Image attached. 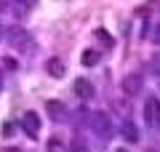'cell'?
<instances>
[{
  "mask_svg": "<svg viewBox=\"0 0 160 152\" xmlns=\"http://www.w3.org/2000/svg\"><path fill=\"white\" fill-rule=\"evenodd\" d=\"M80 62H83V67H96V64H99V51H93V48L83 51Z\"/></svg>",
  "mask_w": 160,
  "mask_h": 152,
  "instance_id": "cell-10",
  "label": "cell"
},
{
  "mask_svg": "<svg viewBox=\"0 0 160 152\" xmlns=\"http://www.w3.org/2000/svg\"><path fill=\"white\" fill-rule=\"evenodd\" d=\"M8 35H11V45H16V48H27V45H29V40H27L29 35L24 32L22 27H11Z\"/></svg>",
  "mask_w": 160,
  "mask_h": 152,
  "instance_id": "cell-6",
  "label": "cell"
},
{
  "mask_svg": "<svg viewBox=\"0 0 160 152\" xmlns=\"http://www.w3.org/2000/svg\"><path fill=\"white\" fill-rule=\"evenodd\" d=\"M75 94L80 96V99H93V94H96V88L91 85V80H75Z\"/></svg>",
  "mask_w": 160,
  "mask_h": 152,
  "instance_id": "cell-5",
  "label": "cell"
},
{
  "mask_svg": "<svg viewBox=\"0 0 160 152\" xmlns=\"http://www.w3.org/2000/svg\"><path fill=\"white\" fill-rule=\"evenodd\" d=\"M142 88H144V80H142V75H128V78L123 80V91H126L128 96H136Z\"/></svg>",
  "mask_w": 160,
  "mask_h": 152,
  "instance_id": "cell-3",
  "label": "cell"
},
{
  "mask_svg": "<svg viewBox=\"0 0 160 152\" xmlns=\"http://www.w3.org/2000/svg\"><path fill=\"white\" fill-rule=\"evenodd\" d=\"M144 120H147L149 128L160 131V99L158 96H149L147 104H144Z\"/></svg>",
  "mask_w": 160,
  "mask_h": 152,
  "instance_id": "cell-1",
  "label": "cell"
},
{
  "mask_svg": "<svg viewBox=\"0 0 160 152\" xmlns=\"http://www.w3.org/2000/svg\"><path fill=\"white\" fill-rule=\"evenodd\" d=\"M6 3H8V0H0V8H6Z\"/></svg>",
  "mask_w": 160,
  "mask_h": 152,
  "instance_id": "cell-17",
  "label": "cell"
},
{
  "mask_svg": "<svg viewBox=\"0 0 160 152\" xmlns=\"http://www.w3.org/2000/svg\"><path fill=\"white\" fill-rule=\"evenodd\" d=\"M48 149H51V152H59V149H62V141H59V139H51V141H48Z\"/></svg>",
  "mask_w": 160,
  "mask_h": 152,
  "instance_id": "cell-14",
  "label": "cell"
},
{
  "mask_svg": "<svg viewBox=\"0 0 160 152\" xmlns=\"http://www.w3.org/2000/svg\"><path fill=\"white\" fill-rule=\"evenodd\" d=\"M149 40H152V43H160V24H158V27L152 29V35H149Z\"/></svg>",
  "mask_w": 160,
  "mask_h": 152,
  "instance_id": "cell-15",
  "label": "cell"
},
{
  "mask_svg": "<svg viewBox=\"0 0 160 152\" xmlns=\"http://www.w3.org/2000/svg\"><path fill=\"white\" fill-rule=\"evenodd\" d=\"M46 109H48V115H51L53 120H64V104L62 101H48Z\"/></svg>",
  "mask_w": 160,
  "mask_h": 152,
  "instance_id": "cell-9",
  "label": "cell"
},
{
  "mask_svg": "<svg viewBox=\"0 0 160 152\" xmlns=\"http://www.w3.org/2000/svg\"><path fill=\"white\" fill-rule=\"evenodd\" d=\"M115 152H128V149H115Z\"/></svg>",
  "mask_w": 160,
  "mask_h": 152,
  "instance_id": "cell-18",
  "label": "cell"
},
{
  "mask_svg": "<svg viewBox=\"0 0 160 152\" xmlns=\"http://www.w3.org/2000/svg\"><path fill=\"white\" fill-rule=\"evenodd\" d=\"M46 69H48V75H53V78H64V72H67V67H64V62L62 59H48V64H46Z\"/></svg>",
  "mask_w": 160,
  "mask_h": 152,
  "instance_id": "cell-8",
  "label": "cell"
},
{
  "mask_svg": "<svg viewBox=\"0 0 160 152\" xmlns=\"http://www.w3.org/2000/svg\"><path fill=\"white\" fill-rule=\"evenodd\" d=\"M120 134H123V139H126L128 144H136V141H139V128H136L133 120H126L123 128H120Z\"/></svg>",
  "mask_w": 160,
  "mask_h": 152,
  "instance_id": "cell-7",
  "label": "cell"
},
{
  "mask_svg": "<svg viewBox=\"0 0 160 152\" xmlns=\"http://www.w3.org/2000/svg\"><path fill=\"white\" fill-rule=\"evenodd\" d=\"M67 152H88V147L83 144V141H72V144H69V149Z\"/></svg>",
  "mask_w": 160,
  "mask_h": 152,
  "instance_id": "cell-13",
  "label": "cell"
},
{
  "mask_svg": "<svg viewBox=\"0 0 160 152\" xmlns=\"http://www.w3.org/2000/svg\"><path fill=\"white\" fill-rule=\"evenodd\" d=\"M93 35H96V38L102 40L104 45H107V48H112V35H109V32H104V29H96V32H93Z\"/></svg>",
  "mask_w": 160,
  "mask_h": 152,
  "instance_id": "cell-11",
  "label": "cell"
},
{
  "mask_svg": "<svg viewBox=\"0 0 160 152\" xmlns=\"http://www.w3.org/2000/svg\"><path fill=\"white\" fill-rule=\"evenodd\" d=\"M149 72L160 75V53H158V56H152V62H149Z\"/></svg>",
  "mask_w": 160,
  "mask_h": 152,
  "instance_id": "cell-12",
  "label": "cell"
},
{
  "mask_svg": "<svg viewBox=\"0 0 160 152\" xmlns=\"http://www.w3.org/2000/svg\"><path fill=\"white\" fill-rule=\"evenodd\" d=\"M0 38H3V27H0Z\"/></svg>",
  "mask_w": 160,
  "mask_h": 152,
  "instance_id": "cell-19",
  "label": "cell"
},
{
  "mask_svg": "<svg viewBox=\"0 0 160 152\" xmlns=\"http://www.w3.org/2000/svg\"><path fill=\"white\" fill-rule=\"evenodd\" d=\"M22 128L27 131L29 136H38V131H40V118H38V112H27L24 115V120H22Z\"/></svg>",
  "mask_w": 160,
  "mask_h": 152,
  "instance_id": "cell-4",
  "label": "cell"
},
{
  "mask_svg": "<svg viewBox=\"0 0 160 152\" xmlns=\"http://www.w3.org/2000/svg\"><path fill=\"white\" fill-rule=\"evenodd\" d=\"M93 131H96L102 139L112 134V125H109V115L107 112H96V115H93Z\"/></svg>",
  "mask_w": 160,
  "mask_h": 152,
  "instance_id": "cell-2",
  "label": "cell"
},
{
  "mask_svg": "<svg viewBox=\"0 0 160 152\" xmlns=\"http://www.w3.org/2000/svg\"><path fill=\"white\" fill-rule=\"evenodd\" d=\"M0 152H22V149H19V147H3Z\"/></svg>",
  "mask_w": 160,
  "mask_h": 152,
  "instance_id": "cell-16",
  "label": "cell"
}]
</instances>
